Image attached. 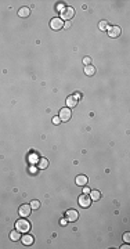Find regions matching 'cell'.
Here are the masks:
<instances>
[{"instance_id": "obj_1", "label": "cell", "mask_w": 130, "mask_h": 249, "mask_svg": "<svg viewBox=\"0 0 130 249\" xmlns=\"http://www.w3.org/2000/svg\"><path fill=\"white\" fill-rule=\"evenodd\" d=\"M15 230H18L21 234L22 232H28L31 230V223L28 220H25V219H21V220H18L15 223Z\"/></svg>"}, {"instance_id": "obj_2", "label": "cell", "mask_w": 130, "mask_h": 249, "mask_svg": "<svg viewBox=\"0 0 130 249\" xmlns=\"http://www.w3.org/2000/svg\"><path fill=\"white\" fill-rule=\"evenodd\" d=\"M71 115H72L71 108L65 107V108H62V109L60 111V115H58V118H60L62 122H66V121H69V119H71Z\"/></svg>"}, {"instance_id": "obj_3", "label": "cell", "mask_w": 130, "mask_h": 249, "mask_svg": "<svg viewBox=\"0 0 130 249\" xmlns=\"http://www.w3.org/2000/svg\"><path fill=\"white\" fill-rule=\"evenodd\" d=\"M79 205L82 206V208H89L90 206V204H92V198L89 196V194H82V195L79 196Z\"/></svg>"}, {"instance_id": "obj_4", "label": "cell", "mask_w": 130, "mask_h": 249, "mask_svg": "<svg viewBox=\"0 0 130 249\" xmlns=\"http://www.w3.org/2000/svg\"><path fill=\"white\" fill-rule=\"evenodd\" d=\"M74 15H75V10L72 9V7H65L64 9V11L61 13V18L62 19H72L74 18Z\"/></svg>"}, {"instance_id": "obj_5", "label": "cell", "mask_w": 130, "mask_h": 249, "mask_svg": "<svg viewBox=\"0 0 130 249\" xmlns=\"http://www.w3.org/2000/svg\"><path fill=\"white\" fill-rule=\"evenodd\" d=\"M121 33H122L121 27H118V25L108 27V35L111 36V37H118V36H121Z\"/></svg>"}, {"instance_id": "obj_6", "label": "cell", "mask_w": 130, "mask_h": 249, "mask_svg": "<svg viewBox=\"0 0 130 249\" xmlns=\"http://www.w3.org/2000/svg\"><path fill=\"white\" fill-rule=\"evenodd\" d=\"M50 27H51V29H54V31H58V29L64 28V22H62L61 18H53L51 22H50Z\"/></svg>"}, {"instance_id": "obj_7", "label": "cell", "mask_w": 130, "mask_h": 249, "mask_svg": "<svg viewBox=\"0 0 130 249\" xmlns=\"http://www.w3.org/2000/svg\"><path fill=\"white\" fill-rule=\"evenodd\" d=\"M31 212H32L31 205H22V206H19V209H18V213L21 214V217H28L29 214H31Z\"/></svg>"}, {"instance_id": "obj_8", "label": "cell", "mask_w": 130, "mask_h": 249, "mask_svg": "<svg viewBox=\"0 0 130 249\" xmlns=\"http://www.w3.org/2000/svg\"><path fill=\"white\" fill-rule=\"evenodd\" d=\"M78 217H79V213H78L76 210H74V209L66 210V213H65V219H66L68 222H76Z\"/></svg>"}, {"instance_id": "obj_9", "label": "cell", "mask_w": 130, "mask_h": 249, "mask_svg": "<svg viewBox=\"0 0 130 249\" xmlns=\"http://www.w3.org/2000/svg\"><path fill=\"white\" fill-rule=\"evenodd\" d=\"M78 98L75 97V96H69V97L66 98V107L68 108H74V107H76L78 105Z\"/></svg>"}, {"instance_id": "obj_10", "label": "cell", "mask_w": 130, "mask_h": 249, "mask_svg": "<svg viewBox=\"0 0 130 249\" xmlns=\"http://www.w3.org/2000/svg\"><path fill=\"white\" fill-rule=\"evenodd\" d=\"M21 241H22V244H24L25 246H29V245L33 244V235H29V234L22 235V237H21Z\"/></svg>"}, {"instance_id": "obj_11", "label": "cell", "mask_w": 130, "mask_h": 249, "mask_svg": "<svg viewBox=\"0 0 130 249\" xmlns=\"http://www.w3.org/2000/svg\"><path fill=\"white\" fill-rule=\"evenodd\" d=\"M87 181H89V180H87V177H86V176H83V174H80V176H78V177H76V184H78V186H86V184H87Z\"/></svg>"}, {"instance_id": "obj_12", "label": "cell", "mask_w": 130, "mask_h": 249, "mask_svg": "<svg viewBox=\"0 0 130 249\" xmlns=\"http://www.w3.org/2000/svg\"><path fill=\"white\" fill-rule=\"evenodd\" d=\"M10 238H11V241H19L21 240V232H19L18 230L11 231L10 232Z\"/></svg>"}, {"instance_id": "obj_13", "label": "cell", "mask_w": 130, "mask_h": 249, "mask_svg": "<svg viewBox=\"0 0 130 249\" xmlns=\"http://www.w3.org/2000/svg\"><path fill=\"white\" fill-rule=\"evenodd\" d=\"M84 73H86L87 76H93L94 73H96V68H94L93 65H86V68H84Z\"/></svg>"}, {"instance_id": "obj_14", "label": "cell", "mask_w": 130, "mask_h": 249, "mask_svg": "<svg viewBox=\"0 0 130 249\" xmlns=\"http://www.w3.org/2000/svg\"><path fill=\"white\" fill-rule=\"evenodd\" d=\"M29 14H31V10L28 9V7H22V9H19V11H18V15L19 17H28Z\"/></svg>"}, {"instance_id": "obj_15", "label": "cell", "mask_w": 130, "mask_h": 249, "mask_svg": "<svg viewBox=\"0 0 130 249\" xmlns=\"http://www.w3.org/2000/svg\"><path fill=\"white\" fill-rule=\"evenodd\" d=\"M90 198L93 201H98L101 198V192L100 191H90Z\"/></svg>"}, {"instance_id": "obj_16", "label": "cell", "mask_w": 130, "mask_h": 249, "mask_svg": "<svg viewBox=\"0 0 130 249\" xmlns=\"http://www.w3.org/2000/svg\"><path fill=\"white\" fill-rule=\"evenodd\" d=\"M28 160L32 163V165H35L36 162H39V156H37L36 154H29V155H28Z\"/></svg>"}, {"instance_id": "obj_17", "label": "cell", "mask_w": 130, "mask_h": 249, "mask_svg": "<svg viewBox=\"0 0 130 249\" xmlns=\"http://www.w3.org/2000/svg\"><path fill=\"white\" fill-rule=\"evenodd\" d=\"M47 166H48V160L44 159V158L39 159V169H46Z\"/></svg>"}, {"instance_id": "obj_18", "label": "cell", "mask_w": 130, "mask_h": 249, "mask_svg": "<svg viewBox=\"0 0 130 249\" xmlns=\"http://www.w3.org/2000/svg\"><path fill=\"white\" fill-rule=\"evenodd\" d=\"M31 208H32L33 210L39 209V208H40V202H39V201H36V199H35V201H32V202H31Z\"/></svg>"}, {"instance_id": "obj_19", "label": "cell", "mask_w": 130, "mask_h": 249, "mask_svg": "<svg viewBox=\"0 0 130 249\" xmlns=\"http://www.w3.org/2000/svg\"><path fill=\"white\" fill-rule=\"evenodd\" d=\"M98 28H100L101 31H105V29H108V22H107V21H100V24H98Z\"/></svg>"}, {"instance_id": "obj_20", "label": "cell", "mask_w": 130, "mask_h": 249, "mask_svg": "<svg viewBox=\"0 0 130 249\" xmlns=\"http://www.w3.org/2000/svg\"><path fill=\"white\" fill-rule=\"evenodd\" d=\"M90 62H92V58H90V57H84V58H83V64H84V65H90Z\"/></svg>"}, {"instance_id": "obj_21", "label": "cell", "mask_w": 130, "mask_h": 249, "mask_svg": "<svg viewBox=\"0 0 130 249\" xmlns=\"http://www.w3.org/2000/svg\"><path fill=\"white\" fill-rule=\"evenodd\" d=\"M37 172V168H35V166H33V165H32V166H31V168H29V173H32V174H35V173H36Z\"/></svg>"}, {"instance_id": "obj_22", "label": "cell", "mask_w": 130, "mask_h": 249, "mask_svg": "<svg viewBox=\"0 0 130 249\" xmlns=\"http://www.w3.org/2000/svg\"><path fill=\"white\" fill-rule=\"evenodd\" d=\"M65 7H66V6H65V4H62V3H61V4H58V7H57V10H58V11H61V13H62V11H64V9Z\"/></svg>"}, {"instance_id": "obj_23", "label": "cell", "mask_w": 130, "mask_h": 249, "mask_svg": "<svg viewBox=\"0 0 130 249\" xmlns=\"http://www.w3.org/2000/svg\"><path fill=\"white\" fill-rule=\"evenodd\" d=\"M60 122H61V119H60L58 116H54V118H53V123L54 124H58Z\"/></svg>"}, {"instance_id": "obj_24", "label": "cell", "mask_w": 130, "mask_h": 249, "mask_svg": "<svg viewBox=\"0 0 130 249\" xmlns=\"http://www.w3.org/2000/svg\"><path fill=\"white\" fill-rule=\"evenodd\" d=\"M123 240L126 241V242H129V241H130V234H129V232H125V235H123Z\"/></svg>"}, {"instance_id": "obj_25", "label": "cell", "mask_w": 130, "mask_h": 249, "mask_svg": "<svg viewBox=\"0 0 130 249\" xmlns=\"http://www.w3.org/2000/svg\"><path fill=\"white\" fill-rule=\"evenodd\" d=\"M66 222H68V220H66V219H61V226H66Z\"/></svg>"}, {"instance_id": "obj_26", "label": "cell", "mask_w": 130, "mask_h": 249, "mask_svg": "<svg viewBox=\"0 0 130 249\" xmlns=\"http://www.w3.org/2000/svg\"><path fill=\"white\" fill-rule=\"evenodd\" d=\"M89 192H90V190H89L87 187H86V188H83V194H89Z\"/></svg>"}, {"instance_id": "obj_27", "label": "cell", "mask_w": 130, "mask_h": 249, "mask_svg": "<svg viewBox=\"0 0 130 249\" xmlns=\"http://www.w3.org/2000/svg\"><path fill=\"white\" fill-rule=\"evenodd\" d=\"M69 27H71V24H69V22L66 21V22H65V24H64V28H69Z\"/></svg>"}]
</instances>
